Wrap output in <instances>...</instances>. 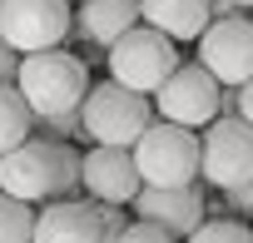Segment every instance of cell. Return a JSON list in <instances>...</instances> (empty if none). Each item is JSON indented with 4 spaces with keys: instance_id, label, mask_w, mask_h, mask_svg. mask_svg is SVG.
Listing matches in <instances>:
<instances>
[{
    "instance_id": "6da1fadb",
    "label": "cell",
    "mask_w": 253,
    "mask_h": 243,
    "mask_svg": "<svg viewBox=\"0 0 253 243\" xmlns=\"http://www.w3.org/2000/svg\"><path fill=\"white\" fill-rule=\"evenodd\" d=\"M15 89L25 94L30 114H35V129H45L50 139H65V134H84L80 129V104L89 94V70L84 60H75L70 50H35V55H20V70H15Z\"/></svg>"
},
{
    "instance_id": "7a4b0ae2",
    "label": "cell",
    "mask_w": 253,
    "mask_h": 243,
    "mask_svg": "<svg viewBox=\"0 0 253 243\" xmlns=\"http://www.w3.org/2000/svg\"><path fill=\"white\" fill-rule=\"evenodd\" d=\"M80 159L65 139H25L10 154H0V194L20 203H50V199H75L80 184Z\"/></svg>"
},
{
    "instance_id": "3957f363",
    "label": "cell",
    "mask_w": 253,
    "mask_h": 243,
    "mask_svg": "<svg viewBox=\"0 0 253 243\" xmlns=\"http://www.w3.org/2000/svg\"><path fill=\"white\" fill-rule=\"evenodd\" d=\"M149 124H154V99L119 84V80L89 84V94L80 104V129L94 144H109V149H129Z\"/></svg>"
},
{
    "instance_id": "277c9868",
    "label": "cell",
    "mask_w": 253,
    "mask_h": 243,
    "mask_svg": "<svg viewBox=\"0 0 253 243\" xmlns=\"http://www.w3.org/2000/svg\"><path fill=\"white\" fill-rule=\"evenodd\" d=\"M129 154H134L139 179L154 184V189L194 184V174H199V129H184V124H169V119H154V124L129 144Z\"/></svg>"
},
{
    "instance_id": "5b68a950",
    "label": "cell",
    "mask_w": 253,
    "mask_h": 243,
    "mask_svg": "<svg viewBox=\"0 0 253 243\" xmlns=\"http://www.w3.org/2000/svg\"><path fill=\"white\" fill-rule=\"evenodd\" d=\"M174 70H179L174 40L159 35L154 25H144V20H139L129 35H119V40L109 45V80L129 84V89H139V94H149V99H154V89H159Z\"/></svg>"
},
{
    "instance_id": "8992f818",
    "label": "cell",
    "mask_w": 253,
    "mask_h": 243,
    "mask_svg": "<svg viewBox=\"0 0 253 243\" xmlns=\"http://www.w3.org/2000/svg\"><path fill=\"white\" fill-rule=\"evenodd\" d=\"M199 174L213 189H233L253 179V124L238 114H218L213 124H204L199 139Z\"/></svg>"
},
{
    "instance_id": "52a82bcc",
    "label": "cell",
    "mask_w": 253,
    "mask_h": 243,
    "mask_svg": "<svg viewBox=\"0 0 253 243\" xmlns=\"http://www.w3.org/2000/svg\"><path fill=\"white\" fill-rule=\"evenodd\" d=\"M218 94H223V84L194 60V65H179L154 89V114L169 119V124H184V129H204L218 119Z\"/></svg>"
},
{
    "instance_id": "ba28073f",
    "label": "cell",
    "mask_w": 253,
    "mask_h": 243,
    "mask_svg": "<svg viewBox=\"0 0 253 243\" xmlns=\"http://www.w3.org/2000/svg\"><path fill=\"white\" fill-rule=\"evenodd\" d=\"M70 0H0V40L20 55L55 50L70 35Z\"/></svg>"
},
{
    "instance_id": "9c48e42d",
    "label": "cell",
    "mask_w": 253,
    "mask_h": 243,
    "mask_svg": "<svg viewBox=\"0 0 253 243\" xmlns=\"http://www.w3.org/2000/svg\"><path fill=\"white\" fill-rule=\"evenodd\" d=\"M199 65L228 89L253 80V20L243 10L223 15V20H209L204 35H199Z\"/></svg>"
},
{
    "instance_id": "30bf717a",
    "label": "cell",
    "mask_w": 253,
    "mask_h": 243,
    "mask_svg": "<svg viewBox=\"0 0 253 243\" xmlns=\"http://www.w3.org/2000/svg\"><path fill=\"white\" fill-rule=\"evenodd\" d=\"M80 184L94 203H134V194L144 189L139 169H134V154L129 149H109V144H94L84 159H80Z\"/></svg>"
},
{
    "instance_id": "8fae6325",
    "label": "cell",
    "mask_w": 253,
    "mask_h": 243,
    "mask_svg": "<svg viewBox=\"0 0 253 243\" xmlns=\"http://www.w3.org/2000/svg\"><path fill=\"white\" fill-rule=\"evenodd\" d=\"M134 218L164 228L169 238H189L199 223H204V194L194 184H179V189H154L144 184L134 194Z\"/></svg>"
},
{
    "instance_id": "7c38bea8",
    "label": "cell",
    "mask_w": 253,
    "mask_h": 243,
    "mask_svg": "<svg viewBox=\"0 0 253 243\" xmlns=\"http://www.w3.org/2000/svg\"><path fill=\"white\" fill-rule=\"evenodd\" d=\"M30 243H104L99 203L94 199H50L35 213Z\"/></svg>"
},
{
    "instance_id": "4fadbf2b",
    "label": "cell",
    "mask_w": 253,
    "mask_h": 243,
    "mask_svg": "<svg viewBox=\"0 0 253 243\" xmlns=\"http://www.w3.org/2000/svg\"><path fill=\"white\" fill-rule=\"evenodd\" d=\"M134 25H139V0H80V10H75V30L99 50H109Z\"/></svg>"
},
{
    "instance_id": "5bb4252c",
    "label": "cell",
    "mask_w": 253,
    "mask_h": 243,
    "mask_svg": "<svg viewBox=\"0 0 253 243\" xmlns=\"http://www.w3.org/2000/svg\"><path fill=\"white\" fill-rule=\"evenodd\" d=\"M139 20L169 40H199L213 10H209V0H139Z\"/></svg>"
},
{
    "instance_id": "9a60e30c",
    "label": "cell",
    "mask_w": 253,
    "mask_h": 243,
    "mask_svg": "<svg viewBox=\"0 0 253 243\" xmlns=\"http://www.w3.org/2000/svg\"><path fill=\"white\" fill-rule=\"evenodd\" d=\"M35 134V114L25 104V94L15 84H0V154H10L15 144H25Z\"/></svg>"
},
{
    "instance_id": "2e32d148",
    "label": "cell",
    "mask_w": 253,
    "mask_h": 243,
    "mask_svg": "<svg viewBox=\"0 0 253 243\" xmlns=\"http://www.w3.org/2000/svg\"><path fill=\"white\" fill-rule=\"evenodd\" d=\"M30 233H35V203L0 194V243H30Z\"/></svg>"
},
{
    "instance_id": "e0dca14e",
    "label": "cell",
    "mask_w": 253,
    "mask_h": 243,
    "mask_svg": "<svg viewBox=\"0 0 253 243\" xmlns=\"http://www.w3.org/2000/svg\"><path fill=\"white\" fill-rule=\"evenodd\" d=\"M184 243H253V223H243L238 213L233 218H204Z\"/></svg>"
},
{
    "instance_id": "ac0fdd59",
    "label": "cell",
    "mask_w": 253,
    "mask_h": 243,
    "mask_svg": "<svg viewBox=\"0 0 253 243\" xmlns=\"http://www.w3.org/2000/svg\"><path fill=\"white\" fill-rule=\"evenodd\" d=\"M114 243H179V238H169L164 228H154V223H144V218H134L129 228H124Z\"/></svg>"
},
{
    "instance_id": "d6986e66",
    "label": "cell",
    "mask_w": 253,
    "mask_h": 243,
    "mask_svg": "<svg viewBox=\"0 0 253 243\" xmlns=\"http://www.w3.org/2000/svg\"><path fill=\"white\" fill-rule=\"evenodd\" d=\"M223 203H228L233 213H253V179H243V184L223 189Z\"/></svg>"
},
{
    "instance_id": "ffe728a7",
    "label": "cell",
    "mask_w": 253,
    "mask_h": 243,
    "mask_svg": "<svg viewBox=\"0 0 253 243\" xmlns=\"http://www.w3.org/2000/svg\"><path fill=\"white\" fill-rule=\"evenodd\" d=\"M15 70H20V50L0 40V84H15Z\"/></svg>"
},
{
    "instance_id": "44dd1931",
    "label": "cell",
    "mask_w": 253,
    "mask_h": 243,
    "mask_svg": "<svg viewBox=\"0 0 253 243\" xmlns=\"http://www.w3.org/2000/svg\"><path fill=\"white\" fill-rule=\"evenodd\" d=\"M238 119H248V124H253V80L238 84Z\"/></svg>"
},
{
    "instance_id": "7402d4cb",
    "label": "cell",
    "mask_w": 253,
    "mask_h": 243,
    "mask_svg": "<svg viewBox=\"0 0 253 243\" xmlns=\"http://www.w3.org/2000/svg\"><path fill=\"white\" fill-rule=\"evenodd\" d=\"M233 5H238V10H253V0H233Z\"/></svg>"
},
{
    "instance_id": "603a6c76",
    "label": "cell",
    "mask_w": 253,
    "mask_h": 243,
    "mask_svg": "<svg viewBox=\"0 0 253 243\" xmlns=\"http://www.w3.org/2000/svg\"><path fill=\"white\" fill-rule=\"evenodd\" d=\"M70 5H80V0H70Z\"/></svg>"
},
{
    "instance_id": "cb8c5ba5",
    "label": "cell",
    "mask_w": 253,
    "mask_h": 243,
    "mask_svg": "<svg viewBox=\"0 0 253 243\" xmlns=\"http://www.w3.org/2000/svg\"><path fill=\"white\" fill-rule=\"evenodd\" d=\"M248 223H253V213H248Z\"/></svg>"
}]
</instances>
